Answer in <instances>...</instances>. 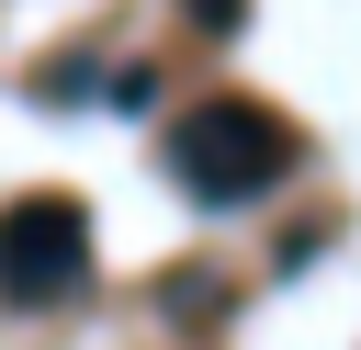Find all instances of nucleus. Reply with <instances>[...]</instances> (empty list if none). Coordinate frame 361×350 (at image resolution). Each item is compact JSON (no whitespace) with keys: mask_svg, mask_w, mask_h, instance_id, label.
Wrapping results in <instances>:
<instances>
[{"mask_svg":"<svg viewBox=\"0 0 361 350\" xmlns=\"http://www.w3.org/2000/svg\"><path fill=\"white\" fill-rule=\"evenodd\" d=\"M169 169H180L192 203L237 215V203H259V192L293 169V135H282V113H259V102H203V113L169 124Z\"/></svg>","mask_w":361,"mask_h":350,"instance_id":"nucleus-1","label":"nucleus"},{"mask_svg":"<svg viewBox=\"0 0 361 350\" xmlns=\"http://www.w3.org/2000/svg\"><path fill=\"white\" fill-rule=\"evenodd\" d=\"M90 282V215L68 192H34L0 215V294L11 305H68Z\"/></svg>","mask_w":361,"mask_h":350,"instance_id":"nucleus-2","label":"nucleus"}]
</instances>
